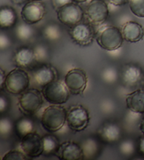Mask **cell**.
Returning a JSON list of instances; mask_svg holds the SVG:
<instances>
[{
    "label": "cell",
    "mask_w": 144,
    "mask_h": 160,
    "mask_svg": "<svg viewBox=\"0 0 144 160\" xmlns=\"http://www.w3.org/2000/svg\"><path fill=\"white\" fill-rule=\"evenodd\" d=\"M104 78L107 81H113L116 78V73L113 69H107L104 72Z\"/></svg>",
    "instance_id": "34"
},
{
    "label": "cell",
    "mask_w": 144,
    "mask_h": 160,
    "mask_svg": "<svg viewBox=\"0 0 144 160\" xmlns=\"http://www.w3.org/2000/svg\"><path fill=\"white\" fill-rule=\"evenodd\" d=\"M6 74L4 73V71L2 69H0V88L2 90L4 89V85L6 80Z\"/></svg>",
    "instance_id": "37"
},
{
    "label": "cell",
    "mask_w": 144,
    "mask_h": 160,
    "mask_svg": "<svg viewBox=\"0 0 144 160\" xmlns=\"http://www.w3.org/2000/svg\"><path fill=\"white\" fill-rule=\"evenodd\" d=\"M126 104L128 109L135 114H144V89H138L128 94Z\"/></svg>",
    "instance_id": "18"
},
{
    "label": "cell",
    "mask_w": 144,
    "mask_h": 160,
    "mask_svg": "<svg viewBox=\"0 0 144 160\" xmlns=\"http://www.w3.org/2000/svg\"><path fill=\"white\" fill-rule=\"evenodd\" d=\"M129 9L132 13L139 18H144V0H129Z\"/></svg>",
    "instance_id": "26"
},
{
    "label": "cell",
    "mask_w": 144,
    "mask_h": 160,
    "mask_svg": "<svg viewBox=\"0 0 144 160\" xmlns=\"http://www.w3.org/2000/svg\"><path fill=\"white\" fill-rule=\"evenodd\" d=\"M73 2V0H51V4L55 10H59L65 5Z\"/></svg>",
    "instance_id": "31"
},
{
    "label": "cell",
    "mask_w": 144,
    "mask_h": 160,
    "mask_svg": "<svg viewBox=\"0 0 144 160\" xmlns=\"http://www.w3.org/2000/svg\"><path fill=\"white\" fill-rule=\"evenodd\" d=\"M41 92L47 102L60 105L67 102L70 93L65 82L60 80H56L46 85L42 88Z\"/></svg>",
    "instance_id": "5"
},
{
    "label": "cell",
    "mask_w": 144,
    "mask_h": 160,
    "mask_svg": "<svg viewBox=\"0 0 144 160\" xmlns=\"http://www.w3.org/2000/svg\"><path fill=\"white\" fill-rule=\"evenodd\" d=\"M28 158L23 151L12 150L8 151L2 157V160H26Z\"/></svg>",
    "instance_id": "28"
},
{
    "label": "cell",
    "mask_w": 144,
    "mask_h": 160,
    "mask_svg": "<svg viewBox=\"0 0 144 160\" xmlns=\"http://www.w3.org/2000/svg\"><path fill=\"white\" fill-rule=\"evenodd\" d=\"M16 133L20 138L34 132L35 124L33 121L28 117H22L16 121L14 125Z\"/></svg>",
    "instance_id": "21"
},
{
    "label": "cell",
    "mask_w": 144,
    "mask_h": 160,
    "mask_svg": "<svg viewBox=\"0 0 144 160\" xmlns=\"http://www.w3.org/2000/svg\"><path fill=\"white\" fill-rule=\"evenodd\" d=\"M13 129V123L9 118L3 117L0 121V133L2 136L9 135Z\"/></svg>",
    "instance_id": "29"
},
{
    "label": "cell",
    "mask_w": 144,
    "mask_h": 160,
    "mask_svg": "<svg viewBox=\"0 0 144 160\" xmlns=\"http://www.w3.org/2000/svg\"><path fill=\"white\" fill-rule=\"evenodd\" d=\"M13 4H16V5H21L25 3L27 0H11Z\"/></svg>",
    "instance_id": "38"
},
{
    "label": "cell",
    "mask_w": 144,
    "mask_h": 160,
    "mask_svg": "<svg viewBox=\"0 0 144 160\" xmlns=\"http://www.w3.org/2000/svg\"><path fill=\"white\" fill-rule=\"evenodd\" d=\"M98 143L94 139L89 138L86 140L81 145L85 157H93L96 154L98 149Z\"/></svg>",
    "instance_id": "25"
},
{
    "label": "cell",
    "mask_w": 144,
    "mask_h": 160,
    "mask_svg": "<svg viewBox=\"0 0 144 160\" xmlns=\"http://www.w3.org/2000/svg\"><path fill=\"white\" fill-rule=\"evenodd\" d=\"M108 1L109 4L115 7L124 6L129 2V0H108Z\"/></svg>",
    "instance_id": "35"
},
{
    "label": "cell",
    "mask_w": 144,
    "mask_h": 160,
    "mask_svg": "<svg viewBox=\"0 0 144 160\" xmlns=\"http://www.w3.org/2000/svg\"><path fill=\"white\" fill-rule=\"evenodd\" d=\"M84 16V11L75 2H71L57 10L58 20L62 24L70 28L79 23Z\"/></svg>",
    "instance_id": "8"
},
{
    "label": "cell",
    "mask_w": 144,
    "mask_h": 160,
    "mask_svg": "<svg viewBox=\"0 0 144 160\" xmlns=\"http://www.w3.org/2000/svg\"><path fill=\"white\" fill-rule=\"evenodd\" d=\"M84 16L89 23L101 26L108 18V5L103 0H91L86 8Z\"/></svg>",
    "instance_id": "7"
},
{
    "label": "cell",
    "mask_w": 144,
    "mask_h": 160,
    "mask_svg": "<svg viewBox=\"0 0 144 160\" xmlns=\"http://www.w3.org/2000/svg\"><path fill=\"white\" fill-rule=\"evenodd\" d=\"M36 59V62H43L49 57V51L45 46L43 45H37L33 49Z\"/></svg>",
    "instance_id": "27"
},
{
    "label": "cell",
    "mask_w": 144,
    "mask_h": 160,
    "mask_svg": "<svg viewBox=\"0 0 144 160\" xmlns=\"http://www.w3.org/2000/svg\"><path fill=\"white\" fill-rule=\"evenodd\" d=\"M64 82L69 91L74 95H81L87 86L88 78L84 70L74 68L68 71Z\"/></svg>",
    "instance_id": "9"
},
{
    "label": "cell",
    "mask_w": 144,
    "mask_h": 160,
    "mask_svg": "<svg viewBox=\"0 0 144 160\" xmlns=\"http://www.w3.org/2000/svg\"><path fill=\"white\" fill-rule=\"evenodd\" d=\"M67 110L60 104H51L41 114V126L50 133L60 130L67 121Z\"/></svg>",
    "instance_id": "1"
},
{
    "label": "cell",
    "mask_w": 144,
    "mask_h": 160,
    "mask_svg": "<svg viewBox=\"0 0 144 160\" xmlns=\"http://www.w3.org/2000/svg\"><path fill=\"white\" fill-rule=\"evenodd\" d=\"M13 62L17 67L22 68L32 67L36 62L34 50L27 47L18 49L13 57Z\"/></svg>",
    "instance_id": "16"
},
{
    "label": "cell",
    "mask_w": 144,
    "mask_h": 160,
    "mask_svg": "<svg viewBox=\"0 0 144 160\" xmlns=\"http://www.w3.org/2000/svg\"><path fill=\"white\" fill-rule=\"evenodd\" d=\"M90 116L88 110L82 104L72 106L67 112L68 126L72 131L81 132L89 124Z\"/></svg>",
    "instance_id": "6"
},
{
    "label": "cell",
    "mask_w": 144,
    "mask_h": 160,
    "mask_svg": "<svg viewBox=\"0 0 144 160\" xmlns=\"http://www.w3.org/2000/svg\"><path fill=\"white\" fill-rule=\"evenodd\" d=\"M120 150L124 154H126V155H130L133 152H134V143L130 140H125L121 143L120 145Z\"/></svg>",
    "instance_id": "30"
},
{
    "label": "cell",
    "mask_w": 144,
    "mask_h": 160,
    "mask_svg": "<svg viewBox=\"0 0 144 160\" xmlns=\"http://www.w3.org/2000/svg\"><path fill=\"white\" fill-rule=\"evenodd\" d=\"M57 71L49 64H42L35 68L32 71L34 82L40 86L44 87L51 82L57 80Z\"/></svg>",
    "instance_id": "14"
},
{
    "label": "cell",
    "mask_w": 144,
    "mask_h": 160,
    "mask_svg": "<svg viewBox=\"0 0 144 160\" xmlns=\"http://www.w3.org/2000/svg\"><path fill=\"white\" fill-rule=\"evenodd\" d=\"M120 30L124 40L130 43L139 42L144 37V28L142 25L134 21L124 23Z\"/></svg>",
    "instance_id": "15"
},
{
    "label": "cell",
    "mask_w": 144,
    "mask_h": 160,
    "mask_svg": "<svg viewBox=\"0 0 144 160\" xmlns=\"http://www.w3.org/2000/svg\"><path fill=\"white\" fill-rule=\"evenodd\" d=\"M69 34L74 43L82 47L90 45L95 36L94 30L91 24L81 22L71 27Z\"/></svg>",
    "instance_id": "12"
},
{
    "label": "cell",
    "mask_w": 144,
    "mask_h": 160,
    "mask_svg": "<svg viewBox=\"0 0 144 160\" xmlns=\"http://www.w3.org/2000/svg\"><path fill=\"white\" fill-rule=\"evenodd\" d=\"M43 97L42 92L37 89H27L18 98V108L24 114L34 115L42 106Z\"/></svg>",
    "instance_id": "4"
},
{
    "label": "cell",
    "mask_w": 144,
    "mask_h": 160,
    "mask_svg": "<svg viewBox=\"0 0 144 160\" xmlns=\"http://www.w3.org/2000/svg\"><path fill=\"white\" fill-rule=\"evenodd\" d=\"M87 1H88V0H73V2H75V3H77V4L84 3V2H86Z\"/></svg>",
    "instance_id": "40"
},
{
    "label": "cell",
    "mask_w": 144,
    "mask_h": 160,
    "mask_svg": "<svg viewBox=\"0 0 144 160\" xmlns=\"http://www.w3.org/2000/svg\"><path fill=\"white\" fill-rule=\"evenodd\" d=\"M46 14V7L41 2L30 1L23 5L21 12L24 23L29 25L37 23Z\"/></svg>",
    "instance_id": "11"
},
{
    "label": "cell",
    "mask_w": 144,
    "mask_h": 160,
    "mask_svg": "<svg viewBox=\"0 0 144 160\" xmlns=\"http://www.w3.org/2000/svg\"><path fill=\"white\" fill-rule=\"evenodd\" d=\"M98 136L105 142H115L120 139L121 136V128L117 123L106 122L99 128Z\"/></svg>",
    "instance_id": "19"
},
{
    "label": "cell",
    "mask_w": 144,
    "mask_h": 160,
    "mask_svg": "<svg viewBox=\"0 0 144 160\" xmlns=\"http://www.w3.org/2000/svg\"><path fill=\"white\" fill-rule=\"evenodd\" d=\"M143 76L141 68L137 65L129 63L124 66L122 71V78L127 86H134L141 81Z\"/></svg>",
    "instance_id": "17"
},
{
    "label": "cell",
    "mask_w": 144,
    "mask_h": 160,
    "mask_svg": "<svg viewBox=\"0 0 144 160\" xmlns=\"http://www.w3.org/2000/svg\"><path fill=\"white\" fill-rule=\"evenodd\" d=\"M44 153L45 154H49L56 153L60 146V142L56 136L52 134L46 135L42 137Z\"/></svg>",
    "instance_id": "22"
},
{
    "label": "cell",
    "mask_w": 144,
    "mask_h": 160,
    "mask_svg": "<svg viewBox=\"0 0 144 160\" xmlns=\"http://www.w3.org/2000/svg\"><path fill=\"white\" fill-rule=\"evenodd\" d=\"M96 40L102 49L108 52L116 51L122 45L124 40L121 30L113 26H103L96 34Z\"/></svg>",
    "instance_id": "2"
},
{
    "label": "cell",
    "mask_w": 144,
    "mask_h": 160,
    "mask_svg": "<svg viewBox=\"0 0 144 160\" xmlns=\"http://www.w3.org/2000/svg\"><path fill=\"white\" fill-rule=\"evenodd\" d=\"M9 107V101L4 95H2L0 98V112L4 113Z\"/></svg>",
    "instance_id": "33"
},
{
    "label": "cell",
    "mask_w": 144,
    "mask_h": 160,
    "mask_svg": "<svg viewBox=\"0 0 144 160\" xmlns=\"http://www.w3.org/2000/svg\"><path fill=\"white\" fill-rule=\"evenodd\" d=\"M18 16L14 9L9 6L2 7L0 9V26L2 29H9L16 25Z\"/></svg>",
    "instance_id": "20"
},
{
    "label": "cell",
    "mask_w": 144,
    "mask_h": 160,
    "mask_svg": "<svg viewBox=\"0 0 144 160\" xmlns=\"http://www.w3.org/2000/svg\"><path fill=\"white\" fill-rule=\"evenodd\" d=\"M43 35L49 41L58 40L62 35L61 29L56 24H49L43 29Z\"/></svg>",
    "instance_id": "23"
},
{
    "label": "cell",
    "mask_w": 144,
    "mask_h": 160,
    "mask_svg": "<svg viewBox=\"0 0 144 160\" xmlns=\"http://www.w3.org/2000/svg\"><path fill=\"white\" fill-rule=\"evenodd\" d=\"M10 44L11 42L9 37L7 35L2 33L0 35V48L1 49L7 48L8 47L10 46Z\"/></svg>",
    "instance_id": "32"
},
{
    "label": "cell",
    "mask_w": 144,
    "mask_h": 160,
    "mask_svg": "<svg viewBox=\"0 0 144 160\" xmlns=\"http://www.w3.org/2000/svg\"><path fill=\"white\" fill-rule=\"evenodd\" d=\"M56 154L61 160H81L84 159L82 146L72 141H66L60 144Z\"/></svg>",
    "instance_id": "13"
},
{
    "label": "cell",
    "mask_w": 144,
    "mask_h": 160,
    "mask_svg": "<svg viewBox=\"0 0 144 160\" xmlns=\"http://www.w3.org/2000/svg\"><path fill=\"white\" fill-rule=\"evenodd\" d=\"M30 25L26 23H21L16 27V35L18 40L21 41H27L32 37L33 30Z\"/></svg>",
    "instance_id": "24"
},
{
    "label": "cell",
    "mask_w": 144,
    "mask_h": 160,
    "mask_svg": "<svg viewBox=\"0 0 144 160\" xmlns=\"http://www.w3.org/2000/svg\"><path fill=\"white\" fill-rule=\"evenodd\" d=\"M30 78L22 68H16L6 76L4 89L12 95H21L29 88Z\"/></svg>",
    "instance_id": "3"
},
{
    "label": "cell",
    "mask_w": 144,
    "mask_h": 160,
    "mask_svg": "<svg viewBox=\"0 0 144 160\" xmlns=\"http://www.w3.org/2000/svg\"><path fill=\"white\" fill-rule=\"evenodd\" d=\"M138 152H139L141 155L144 157V135L140 138L139 142H138Z\"/></svg>",
    "instance_id": "36"
},
{
    "label": "cell",
    "mask_w": 144,
    "mask_h": 160,
    "mask_svg": "<svg viewBox=\"0 0 144 160\" xmlns=\"http://www.w3.org/2000/svg\"><path fill=\"white\" fill-rule=\"evenodd\" d=\"M20 147L27 158H37L44 153L42 137L35 131L30 133L21 138Z\"/></svg>",
    "instance_id": "10"
},
{
    "label": "cell",
    "mask_w": 144,
    "mask_h": 160,
    "mask_svg": "<svg viewBox=\"0 0 144 160\" xmlns=\"http://www.w3.org/2000/svg\"><path fill=\"white\" fill-rule=\"evenodd\" d=\"M140 130L144 134V118L143 119L142 122H141V125H140Z\"/></svg>",
    "instance_id": "39"
},
{
    "label": "cell",
    "mask_w": 144,
    "mask_h": 160,
    "mask_svg": "<svg viewBox=\"0 0 144 160\" xmlns=\"http://www.w3.org/2000/svg\"><path fill=\"white\" fill-rule=\"evenodd\" d=\"M32 1H37V2H41V1H43V0H32Z\"/></svg>",
    "instance_id": "41"
}]
</instances>
